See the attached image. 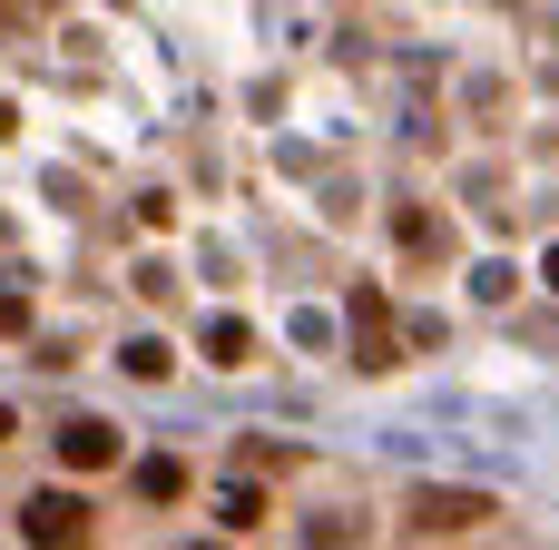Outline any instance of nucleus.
<instances>
[{
  "label": "nucleus",
  "mask_w": 559,
  "mask_h": 550,
  "mask_svg": "<svg viewBox=\"0 0 559 550\" xmlns=\"http://www.w3.org/2000/svg\"><path fill=\"white\" fill-rule=\"evenodd\" d=\"M20 541L29 550H79L88 541V502H69V492H20Z\"/></svg>",
  "instance_id": "obj_1"
},
{
  "label": "nucleus",
  "mask_w": 559,
  "mask_h": 550,
  "mask_svg": "<svg viewBox=\"0 0 559 550\" xmlns=\"http://www.w3.org/2000/svg\"><path fill=\"white\" fill-rule=\"evenodd\" d=\"M118 364H128V374H138V384H167V344H128V354H118Z\"/></svg>",
  "instance_id": "obj_8"
},
{
  "label": "nucleus",
  "mask_w": 559,
  "mask_h": 550,
  "mask_svg": "<svg viewBox=\"0 0 559 550\" xmlns=\"http://www.w3.org/2000/svg\"><path fill=\"white\" fill-rule=\"evenodd\" d=\"M354 325H364V374H383V364H393V344H383V295H373V285L354 295Z\"/></svg>",
  "instance_id": "obj_4"
},
{
  "label": "nucleus",
  "mask_w": 559,
  "mask_h": 550,
  "mask_svg": "<svg viewBox=\"0 0 559 550\" xmlns=\"http://www.w3.org/2000/svg\"><path fill=\"white\" fill-rule=\"evenodd\" d=\"M138 492H147V502H177V492H187V463H167V453L138 463Z\"/></svg>",
  "instance_id": "obj_6"
},
{
  "label": "nucleus",
  "mask_w": 559,
  "mask_h": 550,
  "mask_svg": "<svg viewBox=\"0 0 559 550\" xmlns=\"http://www.w3.org/2000/svg\"><path fill=\"white\" fill-rule=\"evenodd\" d=\"M206 354H216V364H246V354H255V335H246L236 315H216V325H206Z\"/></svg>",
  "instance_id": "obj_5"
},
{
  "label": "nucleus",
  "mask_w": 559,
  "mask_h": 550,
  "mask_svg": "<svg viewBox=\"0 0 559 550\" xmlns=\"http://www.w3.org/2000/svg\"><path fill=\"white\" fill-rule=\"evenodd\" d=\"M216 512L246 531V522H265V492H255V482H226V502H216Z\"/></svg>",
  "instance_id": "obj_7"
},
{
  "label": "nucleus",
  "mask_w": 559,
  "mask_h": 550,
  "mask_svg": "<svg viewBox=\"0 0 559 550\" xmlns=\"http://www.w3.org/2000/svg\"><path fill=\"white\" fill-rule=\"evenodd\" d=\"M59 463H69V472H108V463H118V433H108V423H69V433H59Z\"/></svg>",
  "instance_id": "obj_3"
},
{
  "label": "nucleus",
  "mask_w": 559,
  "mask_h": 550,
  "mask_svg": "<svg viewBox=\"0 0 559 550\" xmlns=\"http://www.w3.org/2000/svg\"><path fill=\"white\" fill-rule=\"evenodd\" d=\"M540 276H550V295H559V246H550V266H540Z\"/></svg>",
  "instance_id": "obj_9"
},
{
  "label": "nucleus",
  "mask_w": 559,
  "mask_h": 550,
  "mask_svg": "<svg viewBox=\"0 0 559 550\" xmlns=\"http://www.w3.org/2000/svg\"><path fill=\"white\" fill-rule=\"evenodd\" d=\"M481 522H501L491 492H462V482H423L413 492V531H481Z\"/></svg>",
  "instance_id": "obj_2"
}]
</instances>
